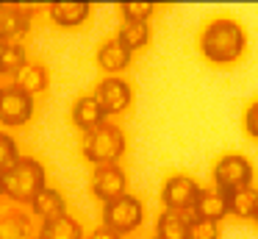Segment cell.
Listing matches in <instances>:
<instances>
[{"label":"cell","mask_w":258,"mask_h":239,"mask_svg":"<svg viewBox=\"0 0 258 239\" xmlns=\"http://www.w3.org/2000/svg\"><path fill=\"white\" fill-rule=\"evenodd\" d=\"M47 83H50V75H47V67L45 64H25L23 70L17 72V89L25 94L34 98L36 92H45Z\"/></svg>","instance_id":"19"},{"label":"cell","mask_w":258,"mask_h":239,"mask_svg":"<svg viewBox=\"0 0 258 239\" xmlns=\"http://www.w3.org/2000/svg\"><path fill=\"white\" fill-rule=\"evenodd\" d=\"M145 220V206L136 195L125 192L122 198L111 200V203H103V225L111 228L114 233H131L142 225Z\"/></svg>","instance_id":"5"},{"label":"cell","mask_w":258,"mask_h":239,"mask_svg":"<svg viewBox=\"0 0 258 239\" xmlns=\"http://www.w3.org/2000/svg\"><path fill=\"white\" fill-rule=\"evenodd\" d=\"M3 183H6L9 200H14V203H34V198L45 189V167H42V161L31 159V156H20L3 172Z\"/></svg>","instance_id":"2"},{"label":"cell","mask_w":258,"mask_h":239,"mask_svg":"<svg viewBox=\"0 0 258 239\" xmlns=\"http://www.w3.org/2000/svg\"><path fill=\"white\" fill-rule=\"evenodd\" d=\"M119 14L125 22H147V17L153 14V3L147 0H125L119 3Z\"/></svg>","instance_id":"23"},{"label":"cell","mask_w":258,"mask_h":239,"mask_svg":"<svg viewBox=\"0 0 258 239\" xmlns=\"http://www.w3.org/2000/svg\"><path fill=\"white\" fill-rule=\"evenodd\" d=\"M200 183L195 181L191 175L186 172H175L164 181L161 189V200H164V209H172V211H191L197 195H200Z\"/></svg>","instance_id":"6"},{"label":"cell","mask_w":258,"mask_h":239,"mask_svg":"<svg viewBox=\"0 0 258 239\" xmlns=\"http://www.w3.org/2000/svg\"><path fill=\"white\" fill-rule=\"evenodd\" d=\"M189 239H219V222L203 220V217H191Z\"/></svg>","instance_id":"24"},{"label":"cell","mask_w":258,"mask_h":239,"mask_svg":"<svg viewBox=\"0 0 258 239\" xmlns=\"http://www.w3.org/2000/svg\"><path fill=\"white\" fill-rule=\"evenodd\" d=\"M89 239H119V233H114L111 228L100 225V228H95V231L89 233Z\"/></svg>","instance_id":"28"},{"label":"cell","mask_w":258,"mask_h":239,"mask_svg":"<svg viewBox=\"0 0 258 239\" xmlns=\"http://www.w3.org/2000/svg\"><path fill=\"white\" fill-rule=\"evenodd\" d=\"M0 195H6V183H3V172H0Z\"/></svg>","instance_id":"29"},{"label":"cell","mask_w":258,"mask_h":239,"mask_svg":"<svg viewBox=\"0 0 258 239\" xmlns=\"http://www.w3.org/2000/svg\"><path fill=\"white\" fill-rule=\"evenodd\" d=\"M39 239H84V228L75 217L61 214L50 222H42Z\"/></svg>","instance_id":"18"},{"label":"cell","mask_w":258,"mask_h":239,"mask_svg":"<svg viewBox=\"0 0 258 239\" xmlns=\"http://www.w3.org/2000/svg\"><path fill=\"white\" fill-rule=\"evenodd\" d=\"M252 164L247 156L241 153H225L217 159L214 164V189L230 195L236 189H244V186H252Z\"/></svg>","instance_id":"4"},{"label":"cell","mask_w":258,"mask_h":239,"mask_svg":"<svg viewBox=\"0 0 258 239\" xmlns=\"http://www.w3.org/2000/svg\"><path fill=\"white\" fill-rule=\"evenodd\" d=\"M73 122L81 128L84 133L95 131V128H100L103 122H106V111H103V106L97 103L95 94H81L78 100L73 103Z\"/></svg>","instance_id":"10"},{"label":"cell","mask_w":258,"mask_h":239,"mask_svg":"<svg viewBox=\"0 0 258 239\" xmlns=\"http://www.w3.org/2000/svg\"><path fill=\"white\" fill-rule=\"evenodd\" d=\"M191 214L219 222L222 217H228V195L219 189H200L195 206H191Z\"/></svg>","instance_id":"14"},{"label":"cell","mask_w":258,"mask_h":239,"mask_svg":"<svg viewBox=\"0 0 258 239\" xmlns=\"http://www.w3.org/2000/svg\"><path fill=\"white\" fill-rule=\"evenodd\" d=\"M25 64H28V53H25L23 44L0 39V70H6V72H12V75H17Z\"/></svg>","instance_id":"21"},{"label":"cell","mask_w":258,"mask_h":239,"mask_svg":"<svg viewBox=\"0 0 258 239\" xmlns=\"http://www.w3.org/2000/svg\"><path fill=\"white\" fill-rule=\"evenodd\" d=\"M247 50V31L233 17H214L200 31V53L214 64H233Z\"/></svg>","instance_id":"1"},{"label":"cell","mask_w":258,"mask_h":239,"mask_svg":"<svg viewBox=\"0 0 258 239\" xmlns=\"http://www.w3.org/2000/svg\"><path fill=\"white\" fill-rule=\"evenodd\" d=\"M95 98L106 114H122L131 106V100H134V89H131V83L122 75H106L97 83Z\"/></svg>","instance_id":"7"},{"label":"cell","mask_w":258,"mask_h":239,"mask_svg":"<svg viewBox=\"0 0 258 239\" xmlns=\"http://www.w3.org/2000/svg\"><path fill=\"white\" fill-rule=\"evenodd\" d=\"M258 211V189L244 186L228 195V214L239 217V220H252Z\"/></svg>","instance_id":"17"},{"label":"cell","mask_w":258,"mask_h":239,"mask_svg":"<svg viewBox=\"0 0 258 239\" xmlns=\"http://www.w3.org/2000/svg\"><path fill=\"white\" fill-rule=\"evenodd\" d=\"M125 153V131L114 122H103L100 128L86 133L84 139V159L95 167L100 164H117Z\"/></svg>","instance_id":"3"},{"label":"cell","mask_w":258,"mask_h":239,"mask_svg":"<svg viewBox=\"0 0 258 239\" xmlns=\"http://www.w3.org/2000/svg\"><path fill=\"white\" fill-rule=\"evenodd\" d=\"M31 28V11L23 6L3 3L0 6V39L14 42V36H23Z\"/></svg>","instance_id":"12"},{"label":"cell","mask_w":258,"mask_h":239,"mask_svg":"<svg viewBox=\"0 0 258 239\" xmlns=\"http://www.w3.org/2000/svg\"><path fill=\"white\" fill-rule=\"evenodd\" d=\"M244 131H247V136H252L258 142V98L244 111Z\"/></svg>","instance_id":"26"},{"label":"cell","mask_w":258,"mask_h":239,"mask_svg":"<svg viewBox=\"0 0 258 239\" xmlns=\"http://www.w3.org/2000/svg\"><path fill=\"white\" fill-rule=\"evenodd\" d=\"M189 225H191V217L186 211L164 209L156 222V236L158 239H189Z\"/></svg>","instance_id":"15"},{"label":"cell","mask_w":258,"mask_h":239,"mask_svg":"<svg viewBox=\"0 0 258 239\" xmlns=\"http://www.w3.org/2000/svg\"><path fill=\"white\" fill-rule=\"evenodd\" d=\"M34 117V98L20 89H9L0 94V122L9 128L25 125Z\"/></svg>","instance_id":"9"},{"label":"cell","mask_w":258,"mask_h":239,"mask_svg":"<svg viewBox=\"0 0 258 239\" xmlns=\"http://www.w3.org/2000/svg\"><path fill=\"white\" fill-rule=\"evenodd\" d=\"M117 39L134 53V50L145 47V44L150 42V25H147V22H122Z\"/></svg>","instance_id":"22"},{"label":"cell","mask_w":258,"mask_h":239,"mask_svg":"<svg viewBox=\"0 0 258 239\" xmlns=\"http://www.w3.org/2000/svg\"><path fill=\"white\" fill-rule=\"evenodd\" d=\"M89 11V3H84V0H56V3H50V20L58 28H78L86 22Z\"/></svg>","instance_id":"13"},{"label":"cell","mask_w":258,"mask_h":239,"mask_svg":"<svg viewBox=\"0 0 258 239\" xmlns=\"http://www.w3.org/2000/svg\"><path fill=\"white\" fill-rule=\"evenodd\" d=\"M125 189H128V178L125 170L119 164H100L92 172V195L103 203H111V200L122 198Z\"/></svg>","instance_id":"8"},{"label":"cell","mask_w":258,"mask_h":239,"mask_svg":"<svg viewBox=\"0 0 258 239\" xmlns=\"http://www.w3.org/2000/svg\"><path fill=\"white\" fill-rule=\"evenodd\" d=\"M17 159H20V156H17V142H14L9 133L0 131V172H6Z\"/></svg>","instance_id":"25"},{"label":"cell","mask_w":258,"mask_h":239,"mask_svg":"<svg viewBox=\"0 0 258 239\" xmlns=\"http://www.w3.org/2000/svg\"><path fill=\"white\" fill-rule=\"evenodd\" d=\"M9 89H17V75H12V72L0 70V94L9 92Z\"/></svg>","instance_id":"27"},{"label":"cell","mask_w":258,"mask_h":239,"mask_svg":"<svg viewBox=\"0 0 258 239\" xmlns=\"http://www.w3.org/2000/svg\"><path fill=\"white\" fill-rule=\"evenodd\" d=\"M31 209H34V214L39 217L42 222H50V220H56V217L67 214L64 195L58 192V189H50V186H45L39 195H36L34 203H31Z\"/></svg>","instance_id":"16"},{"label":"cell","mask_w":258,"mask_h":239,"mask_svg":"<svg viewBox=\"0 0 258 239\" xmlns=\"http://www.w3.org/2000/svg\"><path fill=\"white\" fill-rule=\"evenodd\" d=\"M31 236V220L25 211L9 209L0 214V239H28Z\"/></svg>","instance_id":"20"},{"label":"cell","mask_w":258,"mask_h":239,"mask_svg":"<svg viewBox=\"0 0 258 239\" xmlns=\"http://www.w3.org/2000/svg\"><path fill=\"white\" fill-rule=\"evenodd\" d=\"M131 56L134 53H131L117 36H108L106 42L97 47V67L106 70L108 75H117L119 70H125V67L131 64Z\"/></svg>","instance_id":"11"},{"label":"cell","mask_w":258,"mask_h":239,"mask_svg":"<svg viewBox=\"0 0 258 239\" xmlns=\"http://www.w3.org/2000/svg\"><path fill=\"white\" fill-rule=\"evenodd\" d=\"M153 239H158V236H153Z\"/></svg>","instance_id":"31"},{"label":"cell","mask_w":258,"mask_h":239,"mask_svg":"<svg viewBox=\"0 0 258 239\" xmlns=\"http://www.w3.org/2000/svg\"><path fill=\"white\" fill-rule=\"evenodd\" d=\"M252 222H255V228H258V211H255V217H252Z\"/></svg>","instance_id":"30"}]
</instances>
